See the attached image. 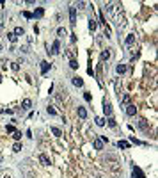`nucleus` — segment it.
Returning <instances> with one entry per match:
<instances>
[{"instance_id":"17","label":"nucleus","mask_w":158,"mask_h":178,"mask_svg":"<svg viewBox=\"0 0 158 178\" xmlns=\"http://www.w3.org/2000/svg\"><path fill=\"white\" fill-rule=\"evenodd\" d=\"M22 107H23V109H30V107H32V102H30V100H29V98H27V100H23V103H22Z\"/></svg>"},{"instance_id":"4","label":"nucleus","mask_w":158,"mask_h":178,"mask_svg":"<svg viewBox=\"0 0 158 178\" xmlns=\"http://www.w3.org/2000/svg\"><path fill=\"white\" fill-rule=\"evenodd\" d=\"M126 114H128V116H135V114H137V107H135L133 103H128V105H126Z\"/></svg>"},{"instance_id":"15","label":"nucleus","mask_w":158,"mask_h":178,"mask_svg":"<svg viewBox=\"0 0 158 178\" xmlns=\"http://www.w3.org/2000/svg\"><path fill=\"white\" fill-rule=\"evenodd\" d=\"M52 134H53V135H57V137H61V135H62L61 128H57V127H52Z\"/></svg>"},{"instance_id":"32","label":"nucleus","mask_w":158,"mask_h":178,"mask_svg":"<svg viewBox=\"0 0 158 178\" xmlns=\"http://www.w3.org/2000/svg\"><path fill=\"white\" fill-rule=\"evenodd\" d=\"M130 141H131V143H135V144H144L142 141H139V139H135V137H130Z\"/></svg>"},{"instance_id":"16","label":"nucleus","mask_w":158,"mask_h":178,"mask_svg":"<svg viewBox=\"0 0 158 178\" xmlns=\"http://www.w3.org/2000/svg\"><path fill=\"white\" fill-rule=\"evenodd\" d=\"M105 121H107L105 117H96V125L98 127H105Z\"/></svg>"},{"instance_id":"25","label":"nucleus","mask_w":158,"mask_h":178,"mask_svg":"<svg viewBox=\"0 0 158 178\" xmlns=\"http://www.w3.org/2000/svg\"><path fill=\"white\" fill-rule=\"evenodd\" d=\"M69 66H71L73 70H76V68H78V63L75 61V59H71V61H69Z\"/></svg>"},{"instance_id":"9","label":"nucleus","mask_w":158,"mask_h":178,"mask_svg":"<svg viewBox=\"0 0 158 178\" xmlns=\"http://www.w3.org/2000/svg\"><path fill=\"white\" fill-rule=\"evenodd\" d=\"M103 110H105V114H107L108 117L112 116V105H110V103H107V102H105V105H103Z\"/></svg>"},{"instance_id":"33","label":"nucleus","mask_w":158,"mask_h":178,"mask_svg":"<svg viewBox=\"0 0 158 178\" xmlns=\"http://www.w3.org/2000/svg\"><path fill=\"white\" fill-rule=\"evenodd\" d=\"M57 34H59V36H62V34H66V30H64L62 27H59V29H57Z\"/></svg>"},{"instance_id":"30","label":"nucleus","mask_w":158,"mask_h":178,"mask_svg":"<svg viewBox=\"0 0 158 178\" xmlns=\"http://www.w3.org/2000/svg\"><path fill=\"white\" fill-rule=\"evenodd\" d=\"M100 23H101V25H107V22H105V16H103V13H100Z\"/></svg>"},{"instance_id":"1","label":"nucleus","mask_w":158,"mask_h":178,"mask_svg":"<svg viewBox=\"0 0 158 178\" xmlns=\"http://www.w3.org/2000/svg\"><path fill=\"white\" fill-rule=\"evenodd\" d=\"M131 176H133V178H146V174L142 173V169H140V167H137V166H133Z\"/></svg>"},{"instance_id":"23","label":"nucleus","mask_w":158,"mask_h":178,"mask_svg":"<svg viewBox=\"0 0 158 178\" xmlns=\"http://www.w3.org/2000/svg\"><path fill=\"white\" fill-rule=\"evenodd\" d=\"M139 127H140L142 130H146V128H147V121H146V120H140V121H139Z\"/></svg>"},{"instance_id":"10","label":"nucleus","mask_w":158,"mask_h":178,"mask_svg":"<svg viewBox=\"0 0 158 178\" xmlns=\"http://www.w3.org/2000/svg\"><path fill=\"white\" fill-rule=\"evenodd\" d=\"M59 48H61V43H59V41H53V45H52V53H59V52H61Z\"/></svg>"},{"instance_id":"22","label":"nucleus","mask_w":158,"mask_h":178,"mask_svg":"<svg viewBox=\"0 0 158 178\" xmlns=\"http://www.w3.org/2000/svg\"><path fill=\"white\" fill-rule=\"evenodd\" d=\"M13 137H14V141H20V139H22V132H13Z\"/></svg>"},{"instance_id":"14","label":"nucleus","mask_w":158,"mask_h":178,"mask_svg":"<svg viewBox=\"0 0 158 178\" xmlns=\"http://www.w3.org/2000/svg\"><path fill=\"white\" fill-rule=\"evenodd\" d=\"M13 34H14V36H16V37H18V36H23V34H25V30H23V29H22V27H16V29H14V32H13Z\"/></svg>"},{"instance_id":"20","label":"nucleus","mask_w":158,"mask_h":178,"mask_svg":"<svg viewBox=\"0 0 158 178\" xmlns=\"http://www.w3.org/2000/svg\"><path fill=\"white\" fill-rule=\"evenodd\" d=\"M133 41H135V36H133V34H130V36L126 37V45H133Z\"/></svg>"},{"instance_id":"2","label":"nucleus","mask_w":158,"mask_h":178,"mask_svg":"<svg viewBox=\"0 0 158 178\" xmlns=\"http://www.w3.org/2000/svg\"><path fill=\"white\" fill-rule=\"evenodd\" d=\"M92 146H94V150H103V141H101V137H94Z\"/></svg>"},{"instance_id":"34","label":"nucleus","mask_w":158,"mask_h":178,"mask_svg":"<svg viewBox=\"0 0 158 178\" xmlns=\"http://www.w3.org/2000/svg\"><path fill=\"white\" fill-rule=\"evenodd\" d=\"M23 16H25V18H29V20H30V18H32V13H29V11H23Z\"/></svg>"},{"instance_id":"27","label":"nucleus","mask_w":158,"mask_h":178,"mask_svg":"<svg viewBox=\"0 0 158 178\" xmlns=\"http://www.w3.org/2000/svg\"><path fill=\"white\" fill-rule=\"evenodd\" d=\"M84 100H85V102H91V100H92L91 93H84Z\"/></svg>"},{"instance_id":"13","label":"nucleus","mask_w":158,"mask_h":178,"mask_svg":"<svg viewBox=\"0 0 158 178\" xmlns=\"http://www.w3.org/2000/svg\"><path fill=\"white\" fill-rule=\"evenodd\" d=\"M117 146L123 148V150H128V148H130V143H128V141H119V143H117Z\"/></svg>"},{"instance_id":"24","label":"nucleus","mask_w":158,"mask_h":178,"mask_svg":"<svg viewBox=\"0 0 158 178\" xmlns=\"http://www.w3.org/2000/svg\"><path fill=\"white\" fill-rule=\"evenodd\" d=\"M7 37H9V41H11V43H16V39H18L13 32H9V34H7Z\"/></svg>"},{"instance_id":"37","label":"nucleus","mask_w":158,"mask_h":178,"mask_svg":"<svg viewBox=\"0 0 158 178\" xmlns=\"http://www.w3.org/2000/svg\"><path fill=\"white\" fill-rule=\"evenodd\" d=\"M85 7V2H78V9H84Z\"/></svg>"},{"instance_id":"29","label":"nucleus","mask_w":158,"mask_h":178,"mask_svg":"<svg viewBox=\"0 0 158 178\" xmlns=\"http://www.w3.org/2000/svg\"><path fill=\"white\" fill-rule=\"evenodd\" d=\"M128 102H130V96L124 94V96H123V105H128Z\"/></svg>"},{"instance_id":"5","label":"nucleus","mask_w":158,"mask_h":178,"mask_svg":"<svg viewBox=\"0 0 158 178\" xmlns=\"http://www.w3.org/2000/svg\"><path fill=\"white\" fill-rule=\"evenodd\" d=\"M48 70H50V63H48V61H41V73L46 75Z\"/></svg>"},{"instance_id":"18","label":"nucleus","mask_w":158,"mask_h":178,"mask_svg":"<svg viewBox=\"0 0 158 178\" xmlns=\"http://www.w3.org/2000/svg\"><path fill=\"white\" fill-rule=\"evenodd\" d=\"M96 27H98V23L91 18V20H89V29H91V30H96Z\"/></svg>"},{"instance_id":"28","label":"nucleus","mask_w":158,"mask_h":178,"mask_svg":"<svg viewBox=\"0 0 158 178\" xmlns=\"http://www.w3.org/2000/svg\"><path fill=\"white\" fill-rule=\"evenodd\" d=\"M20 150H22V144H20V143H14V146H13V151H20Z\"/></svg>"},{"instance_id":"21","label":"nucleus","mask_w":158,"mask_h":178,"mask_svg":"<svg viewBox=\"0 0 158 178\" xmlns=\"http://www.w3.org/2000/svg\"><path fill=\"white\" fill-rule=\"evenodd\" d=\"M115 70H117V73H124V71H126V66H124V64H117Z\"/></svg>"},{"instance_id":"8","label":"nucleus","mask_w":158,"mask_h":178,"mask_svg":"<svg viewBox=\"0 0 158 178\" xmlns=\"http://www.w3.org/2000/svg\"><path fill=\"white\" fill-rule=\"evenodd\" d=\"M73 86H76V87H82L84 86V80L80 77H73Z\"/></svg>"},{"instance_id":"12","label":"nucleus","mask_w":158,"mask_h":178,"mask_svg":"<svg viewBox=\"0 0 158 178\" xmlns=\"http://www.w3.org/2000/svg\"><path fill=\"white\" fill-rule=\"evenodd\" d=\"M78 116H80L82 120H85V117H87V110L84 107H78Z\"/></svg>"},{"instance_id":"31","label":"nucleus","mask_w":158,"mask_h":178,"mask_svg":"<svg viewBox=\"0 0 158 178\" xmlns=\"http://www.w3.org/2000/svg\"><path fill=\"white\" fill-rule=\"evenodd\" d=\"M6 130H7V132H16L14 125H7V127H6Z\"/></svg>"},{"instance_id":"26","label":"nucleus","mask_w":158,"mask_h":178,"mask_svg":"<svg viewBox=\"0 0 158 178\" xmlns=\"http://www.w3.org/2000/svg\"><path fill=\"white\" fill-rule=\"evenodd\" d=\"M46 112H48L50 116H55V114H57V110H55L53 107H48V109H46Z\"/></svg>"},{"instance_id":"7","label":"nucleus","mask_w":158,"mask_h":178,"mask_svg":"<svg viewBox=\"0 0 158 178\" xmlns=\"http://www.w3.org/2000/svg\"><path fill=\"white\" fill-rule=\"evenodd\" d=\"M39 162H41L43 166H50V159H48V157H46L45 153H41V155H39Z\"/></svg>"},{"instance_id":"11","label":"nucleus","mask_w":158,"mask_h":178,"mask_svg":"<svg viewBox=\"0 0 158 178\" xmlns=\"http://www.w3.org/2000/svg\"><path fill=\"white\" fill-rule=\"evenodd\" d=\"M108 59H110V50L107 48V50L101 52V61H108Z\"/></svg>"},{"instance_id":"3","label":"nucleus","mask_w":158,"mask_h":178,"mask_svg":"<svg viewBox=\"0 0 158 178\" xmlns=\"http://www.w3.org/2000/svg\"><path fill=\"white\" fill-rule=\"evenodd\" d=\"M69 22L71 25L76 23V7H69Z\"/></svg>"},{"instance_id":"35","label":"nucleus","mask_w":158,"mask_h":178,"mask_svg":"<svg viewBox=\"0 0 158 178\" xmlns=\"http://www.w3.org/2000/svg\"><path fill=\"white\" fill-rule=\"evenodd\" d=\"M11 68H13L14 71H18V70H20V66H18V63H13V64H11Z\"/></svg>"},{"instance_id":"6","label":"nucleus","mask_w":158,"mask_h":178,"mask_svg":"<svg viewBox=\"0 0 158 178\" xmlns=\"http://www.w3.org/2000/svg\"><path fill=\"white\" fill-rule=\"evenodd\" d=\"M43 14H45V9H43V7H37V9L32 13V18H43Z\"/></svg>"},{"instance_id":"36","label":"nucleus","mask_w":158,"mask_h":178,"mask_svg":"<svg viewBox=\"0 0 158 178\" xmlns=\"http://www.w3.org/2000/svg\"><path fill=\"white\" fill-rule=\"evenodd\" d=\"M2 112H4V114H13L14 110H13V109H6V110H2Z\"/></svg>"},{"instance_id":"19","label":"nucleus","mask_w":158,"mask_h":178,"mask_svg":"<svg viewBox=\"0 0 158 178\" xmlns=\"http://www.w3.org/2000/svg\"><path fill=\"white\" fill-rule=\"evenodd\" d=\"M107 123H108V127H112V128H114V127L117 125V121L114 120V117H112V116H110V117H108V120H107Z\"/></svg>"}]
</instances>
